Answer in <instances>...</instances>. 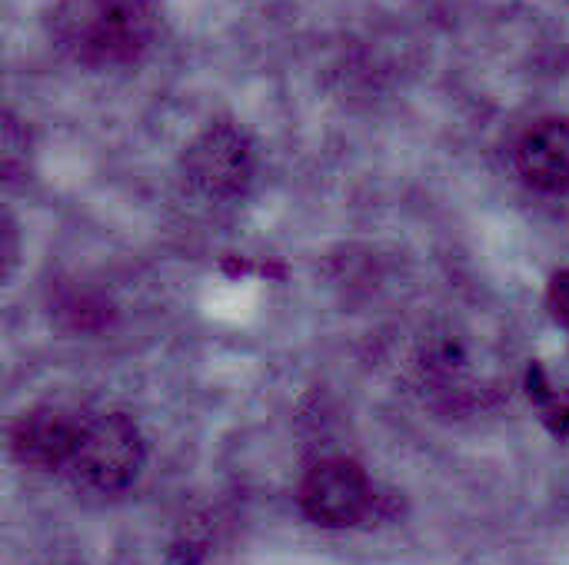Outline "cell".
<instances>
[{
    "mask_svg": "<svg viewBox=\"0 0 569 565\" xmlns=\"http://www.w3.org/2000/svg\"><path fill=\"white\" fill-rule=\"evenodd\" d=\"M60 43L83 63H130L150 43L153 23L143 0H63Z\"/></svg>",
    "mask_w": 569,
    "mask_h": 565,
    "instance_id": "obj_1",
    "label": "cell"
},
{
    "mask_svg": "<svg viewBox=\"0 0 569 565\" xmlns=\"http://www.w3.org/2000/svg\"><path fill=\"white\" fill-rule=\"evenodd\" d=\"M140 466H143V440L137 423L127 420L123 413H110L83 423L67 473L80 493L117 496L137 480Z\"/></svg>",
    "mask_w": 569,
    "mask_h": 565,
    "instance_id": "obj_2",
    "label": "cell"
},
{
    "mask_svg": "<svg viewBox=\"0 0 569 565\" xmlns=\"http://www.w3.org/2000/svg\"><path fill=\"white\" fill-rule=\"evenodd\" d=\"M183 170L193 190H200L203 196L233 200L247 193L253 180V170H257L253 143L240 127L213 123L187 147Z\"/></svg>",
    "mask_w": 569,
    "mask_h": 565,
    "instance_id": "obj_3",
    "label": "cell"
},
{
    "mask_svg": "<svg viewBox=\"0 0 569 565\" xmlns=\"http://www.w3.org/2000/svg\"><path fill=\"white\" fill-rule=\"evenodd\" d=\"M300 509L310 523L327 529L357 526L373 509V486L350 460H327L313 466L300 486Z\"/></svg>",
    "mask_w": 569,
    "mask_h": 565,
    "instance_id": "obj_4",
    "label": "cell"
},
{
    "mask_svg": "<svg viewBox=\"0 0 569 565\" xmlns=\"http://www.w3.org/2000/svg\"><path fill=\"white\" fill-rule=\"evenodd\" d=\"M83 423L87 420L73 416L63 406H37L13 423L10 453L20 466L37 473L67 470L77 453Z\"/></svg>",
    "mask_w": 569,
    "mask_h": 565,
    "instance_id": "obj_5",
    "label": "cell"
},
{
    "mask_svg": "<svg viewBox=\"0 0 569 565\" xmlns=\"http://www.w3.org/2000/svg\"><path fill=\"white\" fill-rule=\"evenodd\" d=\"M517 173L543 193L569 190V120H540L513 150Z\"/></svg>",
    "mask_w": 569,
    "mask_h": 565,
    "instance_id": "obj_6",
    "label": "cell"
},
{
    "mask_svg": "<svg viewBox=\"0 0 569 565\" xmlns=\"http://www.w3.org/2000/svg\"><path fill=\"white\" fill-rule=\"evenodd\" d=\"M0 167L7 180H17L20 170H27V133L17 127V120L7 113L3 117V137H0Z\"/></svg>",
    "mask_w": 569,
    "mask_h": 565,
    "instance_id": "obj_7",
    "label": "cell"
},
{
    "mask_svg": "<svg viewBox=\"0 0 569 565\" xmlns=\"http://www.w3.org/2000/svg\"><path fill=\"white\" fill-rule=\"evenodd\" d=\"M550 310H553V320L557 323H563L569 330V270L563 273H557L553 276V283H550Z\"/></svg>",
    "mask_w": 569,
    "mask_h": 565,
    "instance_id": "obj_8",
    "label": "cell"
},
{
    "mask_svg": "<svg viewBox=\"0 0 569 565\" xmlns=\"http://www.w3.org/2000/svg\"><path fill=\"white\" fill-rule=\"evenodd\" d=\"M13 226L10 223H3V276L13 270Z\"/></svg>",
    "mask_w": 569,
    "mask_h": 565,
    "instance_id": "obj_9",
    "label": "cell"
}]
</instances>
